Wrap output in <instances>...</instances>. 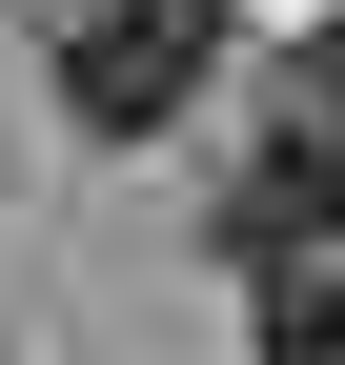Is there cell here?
I'll list each match as a JSON object with an SVG mask.
<instances>
[{"label":"cell","mask_w":345,"mask_h":365,"mask_svg":"<svg viewBox=\"0 0 345 365\" xmlns=\"http://www.w3.org/2000/svg\"><path fill=\"white\" fill-rule=\"evenodd\" d=\"M325 244H345V122L284 102L264 143H244V182H224V264H244V284H305Z\"/></svg>","instance_id":"cell-2"},{"label":"cell","mask_w":345,"mask_h":365,"mask_svg":"<svg viewBox=\"0 0 345 365\" xmlns=\"http://www.w3.org/2000/svg\"><path fill=\"white\" fill-rule=\"evenodd\" d=\"M284 102H325V122H345V21L305 41V61H284Z\"/></svg>","instance_id":"cell-4"},{"label":"cell","mask_w":345,"mask_h":365,"mask_svg":"<svg viewBox=\"0 0 345 365\" xmlns=\"http://www.w3.org/2000/svg\"><path fill=\"white\" fill-rule=\"evenodd\" d=\"M264 365H345V264H305V284H264Z\"/></svg>","instance_id":"cell-3"},{"label":"cell","mask_w":345,"mask_h":365,"mask_svg":"<svg viewBox=\"0 0 345 365\" xmlns=\"http://www.w3.org/2000/svg\"><path fill=\"white\" fill-rule=\"evenodd\" d=\"M224 61V0H61V122L81 143H163Z\"/></svg>","instance_id":"cell-1"}]
</instances>
